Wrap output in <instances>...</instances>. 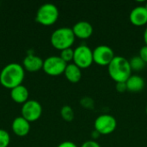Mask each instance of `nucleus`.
<instances>
[{"mask_svg":"<svg viewBox=\"0 0 147 147\" xmlns=\"http://www.w3.org/2000/svg\"><path fill=\"white\" fill-rule=\"evenodd\" d=\"M25 78V70L18 63L6 65L0 72V84L9 90L22 84Z\"/></svg>","mask_w":147,"mask_h":147,"instance_id":"1","label":"nucleus"},{"mask_svg":"<svg viewBox=\"0 0 147 147\" xmlns=\"http://www.w3.org/2000/svg\"><path fill=\"white\" fill-rule=\"evenodd\" d=\"M129 60L122 56H115L108 65V72L115 83L127 82L132 75Z\"/></svg>","mask_w":147,"mask_h":147,"instance_id":"2","label":"nucleus"},{"mask_svg":"<svg viewBox=\"0 0 147 147\" xmlns=\"http://www.w3.org/2000/svg\"><path fill=\"white\" fill-rule=\"evenodd\" d=\"M75 35L71 28L62 27L55 29L50 37L52 46L59 51L71 48L75 42Z\"/></svg>","mask_w":147,"mask_h":147,"instance_id":"3","label":"nucleus"},{"mask_svg":"<svg viewBox=\"0 0 147 147\" xmlns=\"http://www.w3.org/2000/svg\"><path fill=\"white\" fill-rule=\"evenodd\" d=\"M59 16L58 7L50 3L42 4L37 10L35 21L43 26H51L54 24Z\"/></svg>","mask_w":147,"mask_h":147,"instance_id":"4","label":"nucleus"},{"mask_svg":"<svg viewBox=\"0 0 147 147\" xmlns=\"http://www.w3.org/2000/svg\"><path fill=\"white\" fill-rule=\"evenodd\" d=\"M73 63L80 69H87L93 63V51L86 45H80L74 49Z\"/></svg>","mask_w":147,"mask_h":147,"instance_id":"5","label":"nucleus"},{"mask_svg":"<svg viewBox=\"0 0 147 147\" xmlns=\"http://www.w3.org/2000/svg\"><path fill=\"white\" fill-rule=\"evenodd\" d=\"M117 127L116 119L108 114L99 115L94 122V128L100 135H109L115 132Z\"/></svg>","mask_w":147,"mask_h":147,"instance_id":"6","label":"nucleus"},{"mask_svg":"<svg viewBox=\"0 0 147 147\" xmlns=\"http://www.w3.org/2000/svg\"><path fill=\"white\" fill-rule=\"evenodd\" d=\"M67 64L59 56H50L43 62L42 70L49 76L56 77L64 74Z\"/></svg>","mask_w":147,"mask_h":147,"instance_id":"7","label":"nucleus"},{"mask_svg":"<svg viewBox=\"0 0 147 147\" xmlns=\"http://www.w3.org/2000/svg\"><path fill=\"white\" fill-rule=\"evenodd\" d=\"M115 57L113 49L106 45H100L93 50V61L100 66H108Z\"/></svg>","mask_w":147,"mask_h":147,"instance_id":"8","label":"nucleus"},{"mask_svg":"<svg viewBox=\"0 0 147 147\" xmlns=\"http://www.w3.org/2000/svg\"><path fill=\"white\" fill-rule=\"evenodd\" d=\"M42 115V107L35 100H28L22 106V117L28 122L36 121Z\"/></svg>","mask_w":147,"mask_h":147,"instance_id":"9","label":"nucleus"},{"mask_svg":"<svg viewBox=\"0 0 147 147\" xmlns=\"http://www.w3.org/2000/svg\"><path fill=\"white\" fill-rule=\"evenodd\" d=\"M76 38L81 40L89 39L93 34V26L87 21H79L71 28Z\"/></svg>","mask_w":147,"mask_h":147,"instance_id":"10","label":"nucleus"},{"mask_svg":"<svg viewBox=\"0 0 147 147\" xmlns=\"http://www.w3.org/2000/svg\"><path fill=\"white\" fill-rule=\"evenodd\" d=\"M130 22L137 27L147 24V9L145 6H137L134 8L129 15Z\"/></svg>","mask_w":147,"mask_h":147,"instance_id":"11","label":"nucleus"},{"mask_svg":"<svg viewBox=\"0 0 147 147\" xmlns=\"http://www.w3.org/2000/svg\"><path fill=\"white\" fill-rule=\"evenodd\" d=\"M43 62L44 60L40 57L34 54H28L24 58L22 61V66L25 71L35 72L42 69Z\"/></svg>","mask_w":147,"mask_h":147,"instance_id":"12","label":"nucleus"},{"mask_svg":"<svg viewBox=\"0 0 147 147\" xmlns=\"http://www.w3.org/2000/svg\"><path fill=\"white\" fill-rule=\"evenodd\" d=\"M11 128L16 135L19 137H24L28 134L30 131V122H28L23 117L19 116L13 120Z\"/></svg>","mask_w":147,"mask_h":147,"instance_id":"13","label":"nucleus"},{"mask_svg":"<svg viewBox=\"0 0 147 147\" xmlns=\"http://www.w3.org/2000/svg\"><path fill=\"white\" fill-rule=\"evenodd\" d=\"M65 78L72 84H77L81 80L82 78V71L81 69L76 65L74 63L67 64L66 68L65 70Z\"/></svg>","mask_w":147,"mask_h":147,"instance_id":"14","label":"nucleus"},{"mask_svg":"<svg viewBox=\"0 0 147 147\" xmlns=\"http://www.w3.org/2000/svg\"><path fill=\"white\" fill-rule=\"evenodd\" d=\"M28 89L22 84L10 90V97L16 103H25L28 99Z\"/></svg>","mask_w":147,"mask_h":147,"instance_id":"15","label":"nucleus"},{"mask_svg":"<svg viewBox=\"0 0 147 147\" xmlns=\"http://www.w3.org/2000/svg\"><path fill=\"white\" fill-rule=\"evenodd\" d=\"M127 88L130 92L137 93L145 88V80L139 75H131L130 78L127 80Z\"/></svg>","mask_w":147,"mask_h":147,"instance_id":"16","label":"nucleus"},{"mask_svg":"<svg viewBox=\"0 0 147 147\" xmlns=\"http://www.w3.org/2000/svg\"><path fill=\"white\" fill-rule=\"evenodd\" d=\"M129 63H130L132 71H140L146 66V63L142 60V59L140 56L133 57L129 60Z\"/></svg>","mask_w":147,"mask_h":147,"instance_id":"17","label":"nucleus"},{"mask_svg":"<svg viewBox=\"0 0 147 147\" xmlns=\"http://www.w3.org/2000/svg\"><path fill=\"white\" fill-rule=\"evenodd\" d=\"M60 115H61L62 119L68 122L71 121L74 119V111L72 109V108L68 105L62 107V109L60 110Z\"/></svg>","mask_w":147,"mask_h":147,"instance_id":"18","label":"nucleus"},{"mask_svg":"<svg viewBox=\"0 0 147 147\" xmlns=\"http://www.w3.org/2000/svg\"><path fill=\"white\" fill-rule=\"evenodd\" d=\"M73 56H74V49H72L71 47L60 51V55H59V57H60L66 64H69V62L73 61Z\"/></svg>","mask_w":147,"mask_h":147,"instance_id":"19","label":"nucleus"},{"mask_svg":"<svg viewBox=\"0 0 147 147\" xmlns=\"http://www.w3.org/2000/svg\"><path fill=\"white\" fill-rule=\"evenodd\" d=\"M10 142V136L8 132L0 129V147H8Z\"/></svg>","mask_w":147,"mask_h":147,"instance_id":"20","label":"nucleus"},{"mask_svg":"<svg viewBox=\"0 0 147 147\" xmlns=\"http://www.w3.org/2000/svg\"><path fill=\"white\" fill-rule=\"evenodd\" d=\"M115 89L118 92L120 93H123L125 91L127 90V84L126 82H121V83H116V85H115Z\"/></svg>","mask_w":147,"mask_h":147,"instance_id":"21","label":"nucleus"},{"mask_svg":"<svg viewBox=\"0 0 147 147\" xmlns=\"http://www.w3.org/2000/svg\"><path fill=\"white\" fill-rule=\"evenodd\" d=\"M139 56L142 59V60L146 64L147 63V46H143L140 50Z\"/></svg>","mask_w":147,"mask_h":147,"instance_id":"22","label":"nucleus"},{"mask_svg":"<svg viewBox=\"0 0 147 147\" xmlns=\"http://www.w3.org/2000/svg\"><path fill=\"white\" fill-rule=\"evenodd\" d=\"M90 100H91V99L89 98V97H84V98L81 100V105H82L83 107L86 108V109L92 108V107H93V101H91V102H89V101H90Z\"/></svg>","mask_w":147,"mask_h":147,"instance_id":"23","label":"nucleus"},{"mask_svg":"<svg viewBox=\"0 0 147 147\" xmlns=\"http://www.w3.org/2000/svg\"><path fill=\"white\" fill-rule=\"evenodd\" d=\"M80 147H101V146L96 140H87L84 142Z\"/></svg>","mask_w":147,"mask_h":147,"instance_id":"24","label":"nucleus"},{"mask_svg":"<svg viewBox=\"0 0 147 147\" xmlns=\"http://www.w3.org/2000/svg\"><path fill=\"white\" fill-rule=\"evenodd\" d=\"M57 147H78V146L71 141H64L59 145H58Z\"/></svg>","mask_w":147,"mask_h":147,"instance_id":"25","label":"nucleus"},{"mask_svg":"<svg viewBox=\"0 0 147 147\" xmlns=\"http://www.w3.org/2000/svg\"><path fill=\"white\" fill-rule=\"evenodd\" d=\"M99 136H100V134H98V133H97L96 130H94V131L91 133V137H92L94 140H96V139H98V138H99Z\"/></svg>","mask_w":147,"mask_h":147,"instance_id":"26","label":"nucleus"},{"mask_svg":"<svg viewBox=\"0 0 147 147\" xmlns=\"http://www.w3.org/2000/svg\"><path fill=\"white\" fill-rule=\"evenodd\" d=\"M143 39H144L145 45H146V46H147V27L146 28L145 31H144V34H143Z\"/></svg>","mask_w":147,"mask_h":147,"instance_id":"27","label":"nucleus"},{"mask_svg":"<svg viewBox=\"0 0 147 147\" xmlns=\"http://www.w3.org/2000/svg\"><path fill=\"white\" fill-rule=\"evenodd\" d=\"M146 115H147V105H146Z\"/></svg>","mask_w":147,"mask_h":147,"instance_id":"28","label":"nucleus"},{"mask_svg":"<svg viewBox=\"0 0 147 147\" xmlns=\"http://www.w3.org/2000/svg\"><path fill=\"white\" fill-rule=\"evenodd\" d=\"M145 7H146V9H147V3H146V5H145Z\"/></svg>","mask_w":147,"mask_h":147,"instance_id":"29","label":"nucleus"}]
</instances>
